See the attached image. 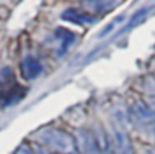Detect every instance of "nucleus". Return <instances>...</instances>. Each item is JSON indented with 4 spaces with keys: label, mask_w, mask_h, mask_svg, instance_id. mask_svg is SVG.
Here are the masks:
<instances>
[{
    "label": "nucleus",
    "mask_w": 155,
    "mask_h": 154,
    "mask_svg": "<svg viewBox=\"0 0 155 154\" xmlns=\"http://www.w3.org/2000/svg\"><path fill=\"white\" fill-rule=\"evenodd\" d=\"M26 95V89L17 82L9 67L0 68V109L14 106Z\"/></svg>",
    "instance_id": "1"
},
{
    "label": "nucleus",
    "mask_w": 155,
    "mask_h": 154,
    "mask_svg": "<svg viewBox=\"0 0 155 154\" xmlns=\"http://www.w3.org/2000/svg\"><path fill=\"white\" fill-rule=\"evenodd\" d=\"M42 142L48 145L51 150L62 154H72L75 150V142L69 135H66L62 130L50 128L42 133Z\"/></svg>",
    "instance_id": "2"
},
{
    "label": "nucleus",
    "mask_w": 155,
    "mask_h": 154,
    "mask_svg": "<svg viewBox=\"0 0 155 154\" xmlns=\"http://www.w3.org/2000/svg\"><path fill=\"white\" fill-rule=\"evenodd\" d=\"M131 116L137 122H151L155 119V100H142L133 104Z\"/></svg>",
    "instance_id": "3"
},
{
    "label": "nucleus",
    "mask_w": 155,
    "mask_h": 154,
    "mask_svg": "<svg viewBox=\"0 0 155 154\" xmlns=\"http://www.w3.org/2000/svg\"><path fill=\"white\" fill-rule=\"evenodd\" d=\"M111 154H133V145L127 135V132L114 125L113 127V138H111Z\"/></svg>",
    "instance_id": "4"
},
{
    "label": "nucleus",
    "mask_w": 155,
    "mask_h": 154,
    "mask_svg": "<svg viewBox=\"0 0 155 154\" xmlns=\"http://www.w3.org/2000/svg\"><path fill=\"white\" fill-rule=\"evenodd\" d=\"M62 20L75 24H92L97 21V17L78 8H68L62 12Z\"/></svg>",
    "instance_id": "5"
},
{
    "label": "nucleus",
    "mask_w": 155,
    "mask_h": 154,
    "mask_svg": "<svg viewBox=\"0 0 155 154\" xmlns=\"http://www.w3.org/2000/svg\"><path fill=\"white\" fill-rule=\"evenodd\" d=\"M54 38H56V43H57L56 54L59 57H62L75 41V35L71 30L63 29V27H59V29L54 30Z\"/></svg>",
    "instance_id": "6"
},
{
    "label": "nucleus",
    "mask_w": 155,
    "mask_h": 154,
    "mask_svg": "<svg viewBox=\"0 0 155 154\" xmlns=\"http://www.w3.org/2000/svg\"><path fill=\"white\" fill-rule=\"evenodd\" d=\"M20 70H21V76L24 80H33L42 73V65L36 57L26 56L20 63Z\"/></svg>",
    "instance_id": "7"
},
{
    "label": "nucleus",
    "mask_w": 155,
    "mask_h": 154,
    "mask_svg": "<svg viewBox=\"0 0 155 154\" xmlns=\"http://www.w3.org/2000/svg\"><path fill=\"white\" fill-rule=\"evenodd\" d=\"M149 9H151V8H149V6H146V8H142V9L136 11V12H134V14L131 15L130 21L127 23V26H124V27H122L120 30H116L117 33L114 35V38H116V36H120V35H124L125 32H128V30H131V29H133L134 26H137V24H139L140 21H143V18H145V15H146V14L149 12Z\"/></svg>",
    "instance_id": "8"
},
{
    "label": "nucleus",
    "mask_w": 155,
    "mask_h": 154,
    "mask_svg": "<svg viewBox=\"0 0 155 154\" xmlns=\"http://www.w3.org/2000/svg\"><path fill=\"white\" fill-rule=\"evenodd\" d=\"M86 6H92L91 9L97 11V12H105V11H110L113 9V6L117 5V2H84Z\"/></svg>",
    "instance_id": "9"
},
{
    "label": "nucleus",
    "mask_w": 155,
    "mask_h": 154,
    "mask_svg": "<svg viewBox=\"0 0 155 154\" xmlns=\"http://www.w3.org/2000/svg\"><path fill=\"white\" fill-rule=\"evenodd\" d=\"M124 18H125V15H119V17H117V18H114L111 23H108V24L104 27L103 30L98 33V38H103V36H105V35H108V33H110V32H111V30L116 27V26H119V24H122V23L125 21Z\"/></svg>",
    "instance_id": "10"
},
{
    "label": "nucleus",
    "mask_w": 155,
    "mask_h": 154,
    "mask_svg": "<svg viewBox=\"0 0 155 154\" xmlns=\"http://www.w3.org/2000/svg\"><path fill=\"white\" fill-rule=\"evenodd\" d=\"M15 154H33V151H32L27 145H21V147L15 151Z\"/></svg>",
    "instance_id": "11"
},
{
    "label": "nucleus",
    "mask_w": 155,
    "mask_h": 154,
    "mask_svg": "<svg viewBox=\"0 0 155 154\" xmlns=\"http://www.w3.org/2000/svg\"><path fill=\"white\" fill-rule=\"evenodd\" d=\"M154 135H155V128H154Z\"/></svg>",
    "instance_id": "12"
}]
</instances>
